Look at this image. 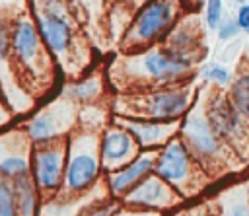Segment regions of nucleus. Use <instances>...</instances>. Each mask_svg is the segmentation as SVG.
Returning <instances> with one entry per match:
<instances>
[{
  "instance_id": "obj_5",
  "label": "nucleus",
  "mask_w": 249,
  "mask_h": 216,
  "mask_svg": "<svg viewBox=\"0 0 249 216\" xmlns=\"http://www.w3.org/2000/svg\"><path fill=\"white\" fill-rule=\"evenodd\" d=\"M37 31L45 47H49L56 54H62L72 47V27L62 16L54 12L47 10L37 16Z\"/></svg>"
},
{
  "instance_id": "obj_12",
  "label": "nucleus",
  "mask_w": 249,
  "mask_h": 216,
  "mask_svg": "<svg viewBox=\"0 0 249 216\" xmlns=\"http://www.w3.org/2000/svg\"><path fill=\"white\" fill-rule=\"evenodd\" d=\"M154 167V160L150 156H142V158H136L134 162H130L128 165H124L123 169H119L117 173L111 175L109 179V187L113 193H123L126 189H132L138 181H142L150 169Z\"/></svg>"
},
{
  "instance_id": "obj_14",
  "label": "nucleus",
  "mask_w": 249,
  "mask_h": 216,
  "mask_svg": "<svg viewBox=\"0 0 249 216\" xmlns=\"http://www.w3.org/2000/svg\"><path fill=\"white\" fill-rule=\"evenodd\" d=\"M14 197H16V212L18 216H33L35 212V185L31 175L12 181Z\"/></svg>"
},
{
  "instance_id": "obj_23",
  "label": "nucleus",
  "mask_w": 249,
  "mask_h": 216,
  "mask_svg": "<svg viewBox=\"0 0 249 216\" xmlns=\"http://www.w3.org/2000/svg\"><path fill=\"white\" fill-rule=\"evenodd\" d=\"M97 84L93 82V80H88V82H82V84H78V86H74L72 88V93L76 95V97H80V99H86V97H91L97 90Z\"/></svg>"
},
{
  "instance_id": "obj_13",
  "label": "nucleus",
  "mask_w": 249,
  "mask_h": 216,
  "mask_svg": "<svg viewBox=\"0 0 249 216\" xmlns=\"http://www.w3.org/2000/svg\"><path fill=\"white\" fill-rule=\"evenodd\" d=\"M214 134H230L237 126V109L224 97H216L208 107L206 117Z\"/></svg>"
},
{
  "instance_id": "obj_3",
  "label": "nucleus",
  "mask_w": 249,
  "mask_h": 216,
  "mask_svg": "<svg viewBox=\"0 0 249 216\" xmlns=\"http://www.w3.org/2000/svg\"><path fill=\"white\" fill-rule=\"evenodd\" d=\"M12 53L16 58L25 64L27 68H37L39 64H45L43 54V41L37 31V25L31 23V19H18L12 27Z\"/></svg>"
},
{
  "instance_id": "obj_16",
  "label": "nucleus",
  "mask_w": 249,
  "mask_h": 216,
  "mask_svg": "<svg viewBox=\"0 0 249 216\" xmlns=\"http://www.w3.org/2000/svg\"><path fill=\"white\" fill-rule=\"evenodd\" d=\"M0 175L4 179H10V181H16V179H21L25 175H29V163L23 156L19 154H14V156H6L0 160Z\"/></svg>"
},
{
  "instance_id": "obj_1",
  "label": "nucleus",
  "mask_w": 249,
  "mask_h": 216,
  "mask_svg": "<svg viewBox=\"0 0 249 216\" xmlns=\"http://www.w3.org/2000/svg\"><path fill=\"white\" fill-rule=\"evenodd\" d=\"M175 6L171 2H150L144 6L126 33V45H146L158 39L173 21Z\"/></svg>"
},
{
  "instance_id": "obj_20",
  "label": "nucleus",
  "mask_w": 249,
  "mask_h": 216,
  "mask_svg": "<svg viewBox=\"0 0 249 216\" xmlns=\"http://www.w3.org/2000/svg\"><path fill=\"white\" fill-rule=\"evenodd\" d=\"M12 51V27L0 18V62L10 56Z\"/></svg>"
},
{
  "instance_id": "obj_2",
  "label": "nucleus",
  "mask_w": 249,
  "mask_h": 216,
  "mask_svg": "<svg viewBox=\"0 0 249 216\" xmlns=\"http://www.w3.org/2000/svg\"><path fill=\"white\" fill-rule=\"evenodd\" d=\"M64 163V146L58 138L41 144L33 156V173L37 187L45 191H53L60 185Z\"/></svg>"
},
{
  "instance_id": "obj_7",
  "label": "nucleus",
  "mask_w": 249,
  "mask_h": 216,
  "mask_svg": "<svg viewBox=\"0 0 249 216\" xmlns=\"http://www.w3.org/2000/svg\"><path fill=\"white\" fill-rule=\"evenodd\" d=\"M97 171H99V163L95 154H91V150L74 152L66 167V187L70 191L80 193L95 181Z\"/></svg>"
},
{
  "instance_id": "obj_8",
  "label": "nucleus",
  "mask_w": 249,
  "mask_h": 216,
  "mask_svg": "<svg viewBox=\"0 0 249 216\" xmlns=\"http://www.w3.org/2000/svg\"><path fill=\"white\" fill-rule=\"evenodd\" d=\"M183 132H185V138L189 142V146L200 154V156H212L218 148V140H216V134L214 130L210 128L208 121L196 113L189 115L185 125H183Z\"/></svg>"
},
{
  "instance_id": "obj_6",
  "label": "nucleus",
  "mask_w": 249,
  "mask_h": 216,
  "mask_svg": "<svg viewBox=\"0 0 249 216\" xmlns=\"http://www.w3.org/2000/svg\"><path fill=\"white\" fill-rule=\"evenodd\" d=\"M189 171V152L181 140H171L156 162V173L167 183H181Z\"/></svg>"
},
{
  "instance_id": "obj_26",
  "label": "nucleus",
  "mask_w": 249,
  "mask_h": 216,
  "mask_svg": "<svg viewBox=\"0 0 249 216\" xmlns=\"http://www.w3.org/2000/svg\"><path fill=\"white\" fill-rule=\"evenodd\" d=\"M111 212H113V206H111V208L107 206V208H103V210H99V212H95L93 216H111Z\"/></svg>"
},
{
  "instance_id": "obj_9",
  "label": "nucleus",
  "mask_w": 249,
  "mask_h": 216,
  "mask_svg": "<svg viewBox=\"0 0 249 216\" xmlns=\"http://www.w3.org/2000/svg\"><path fill=\"white\" fill-rule=\"evenodd\" d=\"M99 154L101 160L107 167H115L119 165L123 160H126L132 154V136L130 132L124 128H111L105 132V136L101 138V146H99Z\"/></svg>"
},
{
  "instance_id": "obj_21",
  "label": "nucleus",
  "mask_w": 249,
  "mask_h": 216,
  "mask_svg": "<svg viewBox=\"0 0 249 216\" xmlns=\"http://www.w3.org/2000/svg\"><path fill=\"white\" fill-rule=\"evenodd\" d=\"M220 18H222V2L218 0H212L206 4V21H208V27L210 29H216L218 23H220Z\"/></svg>"
},
{
  "instance_id": "obj_11",
  "label": "nucleus",
  "mask_w": 249,
  "mask_h": 216,
  "mask_svg": "<svg viewBox=\"0 0 249 216\" xmlns=\"http://www.w3.org/2000/svg\"><path fill=\"white\" fill-rule=\"evenodd\" d=\"M126 200L132 204L160 206L169 202V191L160 177H144L130 189V193L126 195Z\"/></svg>"
},
{
  "instance_id": "obj_19",
  "label": "nucleus",
  "mask_w": 249,
  "mask_h": 216,
  "mask_svg": "<svg viewBox=\"0 0 249 216\" xmlns=\"http://www.w3.org/2000/svg\"><path fill=\"white\" fill-rule=\"evenodd\" d=\"M0 216H18L14 187L2 175H0Z\"/></svg>"
},
{
  "instance_id": "obj_17",
  "label": "nucleus",
  "mask_w": 249,
  "mask_h": 216,
  "mask_svg": "<svg viewBox=\"0 0 249 216\" xmlns=\"http://www.w3.org/2000/svg\"><path fill=\"white\" fill-rule=\"evenodd\" d=\"M130 136H136L140 144H154L163 136V126L160 123H130L126 126Z\"/></svg>"
},
{
  "instance_id": "obj_18",
  "label": "nucleus",
  "mask_w": 249,
  "mask_h": 216,
  "mask_svg": "<svg viewBox=\"0 0 249 216\" xmlns=\"http://www.w3.org/2000/svg\"><path fill=\"white\" fill-rule=\"evenodd\" d=\"M231 97H233V107L249 117V74L239 76L231 88Z\"/></svg>"
},
{
  "instance_id": "obj_22",
  "label": "nucleus",
  "mask_w": 249,
  "mask_h": 216,
  "mask_svg": "<svg viewBox=\"0 0 249 216\" xmlns=\"http://www.w3.org/2000/svg\"><path fill=\"white\" fill-rule=\"evenodd\" d=\"M202 76H204L206 80H214V82H220V84H226V82L230 80L228 70L222 68V66H218V64H210V66H206V68L202 70Z\"/></svg>"
},
{
  "instance_id": "obj_27",
  "label": "nucleus",
  "mask_w": 249,
  "mask_h": 216,
  "mask_svg": "<svg viewBox=\"0 0 249 216\" xmlns=\"http://www.w3.org/2000/svg\"><path fill=\"white\" fill-rule=\"evenodd\" d=\"M231 216H249V214H247V210H245V208H237Z\"/></svg>"
},
{
  "instance_id": "obj_15",
  "label": "nucleus",
  "mask_w": 249,
  "mask_h": 216,
  "mask_svg": "<svg viewBox=\"0 0 249 216\" xmlns=\"http://www.w3.org/2000/svg\"><path fill=\"white\" fill-rule=\"evenodd\" d=\"M56 132H58V126H56V119L51 115V113H41L37 115L31 123H29V138L33 142H39V144H45V142H51L56 138Z\"/></svg>"
},
{
  "instance_id": "obj_4",
  "label": "nucleus",
  "mask_w": 249,
  "mask_h": 216,
  "mask_svg": "<svg viewBox=\"0 0 249 216\" xmlns=\"http://www.w3.org/2000/svg\"><path fill=\"white\" fill-rule=\"evenodd\" d=\"M142 68L154 80L165 82V80H173V78H179L181 74H185L191 68V58L187 54L175 53L169 47H165V49H156V51L148 53L142 58Z\"/></svg>"
},
{
  "instance_id": "obj_10",
  "label": "nucleus",
  "mask_w": 249,
  "mask_h": 216,
  "mask_svg": "<svg viewBox=\"0 0 249 216\" xmlns=\"http://www.w3.org/2000/svg\"><path fill=\"white\" fill-rule=\"evenodd\" d=\"M187 107V93L185 91H175V90H165V91H156L148 95L146 99V109L152 119L163 121V119H173L179 113H183Z\"/></svg>"
},
{
  "instance_id": "obj_24",
  "label": "nucleus",
  "mask_w": 249,
  "mask_h": 216,
  "mask_svg": "<svg viewBox=\"0 0 249 216\" xmlns=\"http://www.w3.org/2000/svg\"><path fill=\"white\" fill-rule=\"evenodd\" d=\"M239 31V27H237V21H233V19H228L220 29H218V35H220V39H230V37H233L235 33Z\"/></svg>"
},
{
  "instance_id": "obj_25",
  "label": "nucleus",
  "mask_w": 249,
  "mask_h": 216,
  "mask_svg": "<svg viewBox=\"0 0 249 216\" xmlns=\"http://www.w3.org/2000/svg\"><path fill=\"white\" fill-rule=\"evenodd\" d=\"M237 27L249 31V6H241L237 12Z\"/></svg>"
}]
</instances>
